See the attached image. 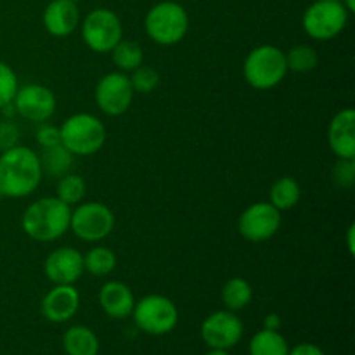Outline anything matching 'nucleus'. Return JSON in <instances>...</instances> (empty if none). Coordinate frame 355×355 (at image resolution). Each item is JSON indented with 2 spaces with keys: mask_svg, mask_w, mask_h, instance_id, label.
Listing matches in <instances>:
<instances>
[{
  "mask_svg": "<svg viewBox=\"0 0 355 355\" xmlns=\"http://www.w3.org/2000/svg\"><path fill=\"white\" fill-rule=\"evenodd\" d=\"M114 227V214L110 207L99 201H85L71 210L69 229L78 239L85 243L103 241Z\"/></svg>",
  "mask_w": 355,
  "mask_h": 355,
  "instance_id": "8",
  "label": "nucleus"
},
{
  "mask_svg": "<svg viewBox=\"0 0 355 355\" xmlns=\"http://www.w3.org/2000/svg\"><path fill=\"white\" fill-rule=\"evenodd\" d=\"M40 159L33 149L26 146H14L0 155V196L26 198L40 186Z\"/></svg>",
  "mask_w": 355,
  "mask_h": 355,
  "instance_id": "1",
  "label": "nucleus"
},
{
  "mask_svg": "<svg viewBox=\"0 0 355 355\" xmlns=\"http://www.w3.org/2000/svg\"><path fill=\"white\" fill-rule=\"evenodd\" d=\"M38 159H40L42 173L54 179H61L62 175L69 173L73 165V155L62 144L42 148Z\"/></svg>",
  "mask_w": 355,
  "mask_h": 355,
  "instance_id": "20",
  "label": "nucleus"
},
{
  "mask_svg": "<svg viewBox=\"0 0 355 355\" xmlns=\"http://www.w3.org/2000/svg\"><path fill=\"white\" fill-rule=\"evenodd\" d=\"M14 111L24 120L33 123H44L55 113V96L49 87L30 83L17 89L12 99Z\"/></svg>",
  "mask_w": 355,
  "mask_h": 355,
  "instance_id": "13",
  "label": "nucleus"
},
{
  "mask_svg": "<svg viewBox=\"0 0 355 355\" xmlns=\"http://www.w3.org/2000/svg\"><path fill=\"white\" fill-rule=\"evenodd\" d=\"M83 270V253L71 246L55 248L44 263V274L52 284H75Z\"/></svg>",
  "mask_w": 355,
  "mask_h": 355,
  "instance_id": "14",
  "label": "nucleus"
},
{
  "mask_svg": "<svg viewBox=\"0 0 355 355\" xmlns=\"http://www.w3.org/2000/svg\"><path fill=\"white\" fill-rule=\"evenodd\" d=\"M80 307V293L73 284H54L42 298V314L47 321L61 324L75 318Z\"/></svg>",
  "mask_w": 355,
  "mask_h": 355,
  "instance_id": "15",
  "label": "nucleus"
},
{
  "mask_svg": "<svg viewBox=\"0 0 355 355\" xmlns=\"http://www.w3.org/2000/svg\"><path fill=\"white\" fill-rule=\"evenodd\" d=\"M354 236H355V225L352 224L349 227V231H347V246H349V252L354 255Z\"/></svg>",
  "mask_w": 355,
  "mask_h": 355,
  "instance_id": "35",
  "label": "nucleus"
},
{
  "mask_svg": "<svg viewBox=\"0 0 355 355\" xmlns=\"http://www.w3.org/2000/svg\"><path fill=\"white\" fill-rule=\"evenodd\" d=\"M62 347L68 355H97L99 354V338L90 328L75 324L66 329L62 336Z\"/></svg>",
  "mask_w": 355,
  "mask_h": 355,
  "instance_id": "19",
  "label": "nucleus"
},
{
  "mask_svg": "<svg viewBox=\"0 0 355 355\" xmlns=\"http://www.w3.org/2000/svg\"><path fill=\"white\" fill-rule=\"evenodd\" d=\"M71 207L58 196H45L28 205L21 225L28 238L38 243H51L69 231Z\"/></svg>",
  "mask_w": 355,
  "mask_h": 355,
  "instance_id": "2",
  "label": "nucleus"
},
{
  "mask_svg": "<svg viewBox=\"0 0 355 355\" xmlns=\"http://www.w3.org/2000/svg\"><path fill=\"white\" fill-rule=\"evenodd\" d=\"M148 37L158 45H175L189 31V14L180 3L165 0L148 10L144 19Z\"/></svg>",
  "mask_w": 355,
  "mask_h": 355,
  "instance_id": "5",
  "label": "nucleus"
},
{
  "mask_svg": "<svg viewBox=\"0 0 355 355\" xmlns=\"http://www.w3.org/2000/svg\"><path fill=\"white\" fill-rule=\"evenodd\" d=\"M111 58H113L118 71H134L135 68H139L144 62V51H142L137 42L121 38L111 51Z\"/></svg>",
  "mask_w": 355,
  "mask_h": 355,
  "instance_id": "25",
  "label": "nucleus"
},
{
  "mask_svg": "<svg viewBox=\"0 0 355 355\" xmlns=\"http://www.w3.org/2000/svg\"><path fill=\"white\" fill-rule=\"evenodd\" d=\"M61 144L73 156H90L103 149L106 142V127L90 113H75L59 127Z\"/></svg>",
  "mask_w": 355,
  "mask_h": 355,
  "instance_id": "4",
  "label": "nucleus"
},
{
  "mask_svg": "<svg viewBox=\"0 0 355 355\" xmlns=\"http://www.w3.org/2000/svg\"><path fill=\"white\" fill-rule=\"evenodd\" d=\"M243 75L257 90H269L279 85L288 75L284 51L276 45H259L245 59Z\"/></svg>",
  "mask_w": 355,
  "mask_h": 355,
  "instance_id": "3",
  "label": "nucleus"
},
{
  "mask_svg": "<svg viewBox=\"0 0 355 355\" xmlns=\"http://www.w3.org/2000/svg\"><path fill=\"white\" fill-rule=\"evenodd\" d=\"M73 2H78V0H73Z\"/></svg>",
  "mask_w": 355,
  "mask_h": 355,
  "instance_id": "38",
  "label": "nucleus"
},
{
  "mask_svg": "<svg viewBox=\"0 0 355 355\" xmlns=\"http://www.w3.org/2000/svg\"><path fill=\"white\" fill-rule=\"evenodd\" d=\"M328 142L336 158H355V111L352 107L338 111L329 121Z\"/></svg>",
  "mask_w": 355,
  "mask_h": 355,
  "instance_id": "16",
  "label": "nucleus"
},
{
  "mask_svg": "<svg viewBox=\"0 0 355 355\" xmlns=\"http://www.w3.org/2000/svg\"><path fill=\"white\" fill-rule=\"evenodd\" d=\"M207 355H231L227 350H218V349H210V352Z\"/></svg>",
  "mask_w": 355,
  "mask_h": 355,
  "instance_id": "37",
  "label": "nucleus"
},
{
  "mask_svg": "<svg viewBox=\"0 0 355 355\" xmlns=\"http://www.w3.org/2000/svg\"><path fill=\"white\" fill-rule=\"evenodd\" d=\"M42 21L52 37H69L80 24V9L73 0H51L45 7Z\"/></svg>",
  "mask_w": 355,
  "mask_h": 355,
  "instance_id": "17",
  "label": "nucleus"
},
{
  "mask_svg": "<svg viewBox=\"0 0 355 355\" xmlns=\"http://www.w3.org/2000/svg\"><path fill=\"white\" fill-rule=\"evenodd\" d=\"M284 55H286L288 71L309 73L318 68L319 64V55L312 45H295L290 51L284 52Z\"/></svg>",
  "mask_w": 355,
  "mask_h": 355,
  "instance_id": "26",
  "label": "nucleus"
},
{
  "mask_svg": "<svg viewBox=\"0 0 355 355\" xmlns=\"http://www.w3.org/2000/svg\"><path fill=\"white\" fill-rule=\"evenodd\" d=\"M243 333L245 328L241 319L227 309L210 314L201 324V338L210 349H232L241 342Z\"/></svg>",
  "mask_w": 355,
  "mask_h": 355,
  "instance_id": "12",
  "label": "nucleus"
},
{
  "mask_svg": "<svg viewBox=\"0 0 355 355\" xmlns=\"http://www.w3.org/2000/svg\"><path fill=\"white\" fill-rule=\"evenodd\" d=\"M130 73L132 75L128 76V80H130V85L134 89V92L151 94L159 85V73L153 66H148L142 62L139 68H135Z\"/></svg>",
  "mask_w": 355,
  "mask_h": 355,
  "instance_id": "28",
  "label": "nucleus"
},
{
  "mask_svg": "<svg viewBox=\"0 0 355 355\" xmlns=\"http://www.w3.org/2000/svg\"><path fill=\"white\" fill-rule=\"evenodd\" d=\"M302 198L300 184L293 177H281L269 191V203L279 211H288L298 205Z\"/></svg>",
  "mask_w": 355,
  "mask_h": 355,
  "instance_id": "21",
  "label": "nucleus"
},
{
  "mask_svg": "<svg viewBox=\"0 0 355 355\" xmlns=\"http://www.w3.org/2000/svg\"><path fill=\"white\" fill-rule=\"evenodd\" d=\"M290 345L286 338L276 329H266L255 333L250 340V355H288Z\"/></svg>",
  "mask_w": 355,
  "mask_h": 355,
  "instance_id": "23",
  "label": "nucleus"
},
{
  "mask_svg": "<svg viewBox=\"0 0 355 355\" xmlns=\"http://www.w3.org/2000/svg\"><path fill=\"white\" fill-rule=\"evenodd\" d=\"M340 2L345 6V9L349 10V12H354L355 10V0H340Z\"/></svg>",
  "mask_w": 355,
  "mask_h": 355,
  "instance_id": "36",
  "label": "nucleus"
},
{
  "mask_svg": "<svg viewBox=\"0 0 355 355\" xmlns=\"http://www.w3.org/2000/svg\"><path fill=\"white\" fill-rule=\"evenodd\" d=\"M96 104L107 116L127 113L134 101V89L123 71H111L101 76L96 85Z\"/></svg>",
  "mask_w": 355,
  "mask_h": 355,
  "instance_id": "10",
  "label": "nucleus"
},
{
  "mask_svg": "<svg viewBox=\"0 0 355 355\" xmlns=\"http://www.w3.org/2000/svg\"><path fill=\"white\" fill-rule=\"evenodd\" d=\"M349 14L340 0H315L305 9L302 16V26L305 33L314 40H333L345 30Z\"/></svg>",
  "mask_w": 355,
  "mask_h": 355,
  "instance_id": "7",
  "label": "nucleus"
},
{
  "mask_svg": "<svg viewBox=\"0 0 355 355\" xmlns=\"http://www.w3.org/2000/svg\"><path fill=\"white\" fill-rule=\"evenodd\" d=\"M281 227V211L269 201H259L245 208L238 220V231L246 241L262 243L277 234Z\"/></svg>",
  "mask_w": 355,
  "mask_h": 355,
  "instance_id": "11",
  "label": "nucleus"
},
{
  "mask_svg": "<svg viewBox=\"0 0 355 355\" xmlns=\"http://www.w3.org/2000/svg\"><path fill=\"white\" fill-rule=\"evenodd\" d=\"M333 182L340 187V189H350L355 182V158L343 159L338 158V162L333 166Z\"/></svg>",
  "mask_w": 355,
  "mask_h": 355,
  "instance_id": "30",
  "label": "nucleus"
},
{
  "mask_svg": "<svg viewBox=\"0 0 355 355\" xmlns=\"http://www.w3.org/2000/svg\"><path fill=\"white\" fill-rule=\"evenodd\" d=\"M83 269L96 277H104L116 269V255L106 246H94L83 255Z\"/></svg>",
  "mask_w": 355,
  "mask_h": 355,
  "instance_id": "24",
  "label": "nucleus"
},
{
  "mask_svg": "<svg viewBox=\"0 0 355 355\" xmlns=\"http://www.w3.org/2000/svg\"><path fill=\"white\" fill-rule=\"evenodd\" d=\"M17 89V76L7 62L0 61V110L12 104Z\"/></svg>",
  "mask_w": 355,
  "mask_h": 355,
  "instance_id": "29",
  "label": "nucleus"
},
{
  "mask_svg": "<svg viewBox=\"0 0 355 355\" xmlns=\"http://www.w3.org/2000/svg\"><path fill=\"white\" fill-rule=\"evenodd\" d=\"M263 328L266 329H276V331H279L281 328V318L277 314H269L266 318V321H263Z\"/></svg>",
  "mask_w": 355,
  "mask_h": 355,
  "instance_id": "34",
  "label": "nucleus"
},
{
  "mask_svg": "<svg viewBox=\"0 0 355 355\" xmlns=\"http://www.w3.org/2000/svg\"><path fill=\"white\" fill-rule=\"evenodd\" d=\"M99 305L111 319H127L134 311L135 298L130 288L121 281H107L99 290Z\"/></svg>",
  "mask_w": 355,
  "mask_h": 355,
  "instance_id": "18",
  "label": "nucleus"
},
{
  "mask_svg": "<svg viewBox=\"0 0 355 355\" xmlns=\"http://www.w3.org/2000/svg\"><path fill=\"white\" fill-rule=\"evenodd\" d=\"M253 288L245 277H231L222 286V302L224 307L231 312L243 311L252 304Z\"/></svg>",
  "mask_w": 355,
  "mask_h": 355,
  "instance_id": "22",
  "label": "nucleus"
},
{
  "mask_svg": "<svg viewBox=\"0 0 355 355\" xmlns=\"http://www.w3.org/2000/svg\"><path fill=\"white\" fill-rule=\"evenodd\" d=\"M82 38L87 47L97 54L113 51L123 38V26L118 14L103 7L90 10L82 21Z\"/></svg>",
  "mask_w": 355,
  "mask_h": 355,
  "instance_id": "9",
  "label": "nucleus"
},
{
  "mask_svg": "<svg viewBox=\"0 0 355 355\" xmlns=\"http://www.w3.org/2000/svg\"><path fill=\"white\" fill-rule=\"evenodd\" d=\"M288 355H326L321 347L314 345V343H300V345L290 349Z\"/></svg>",
  "mask_w": 355,
  "mask_h": 355,
  "instance_id": "33",
  "label": "nucleus"
},
{
  "mask_svg": "<svg viewBox=\"0 0 355 355\" xmlns=\"http://www.w3.org/2000/svg\"><path fill=\"white\" fill-rule=\"evenodd\" d=\"M17 139H19V130L10 121H3L0 123V151L14 148L17 146Z\"/></svg>",
  "mask_w": 355,
  "mask_h": 355,
  "instance_id": "32",
  "label": "nucleus"
},
{
  "mask_svg": "<svg viewBox=\"0 0 355 355\" xmlns=\"http://www.w3.org/2000/svg\"><path fill=\"white\" fill-rule=\"evenodd\" d=\"M35 139L40 144V148H51V146L61 144V132H59V127H54V125H49L44 121L37 128Z\"/></svg>",
  "mask_w": 355,
  "mask_h": 355,
  "instance_id": "31",
  "label": "nucleus"
},
{
  "mask_svg": "<svg viewBox=\"0 0 355 355\" xmlns=\"http://www.w3.org/2000/svg\"><path fill=\"white\" fill-rule=\"evenodd\" d=\"M132 315H134L135 326L142 333L151 336L168 335L179 322L177 305L168 297L156 293L146 295L141 300L135 302Z\"/></svg>",
  "mask_w": 355,
  "mask_h": 355,
  "instance_id": "6",
  "label": "nucleus"
},
{
  "mask_svg": "<svg viewBox=\"0 0 355 355\" xmlns=\"http://www.w3.org/2000/svg\"><path fill=\"white\" fill-rule=\"evenodd\" d=\"M87 194V184L82 175L78 173H66L59 179L58 182V198L62 203L69 205H78L82 203L83 198Z\"/></svg>",
  "mask_w": 355,
  "mask_h": 355,
  "instance_id": "27",
  "label": "nucleus"
}]
</instances>
